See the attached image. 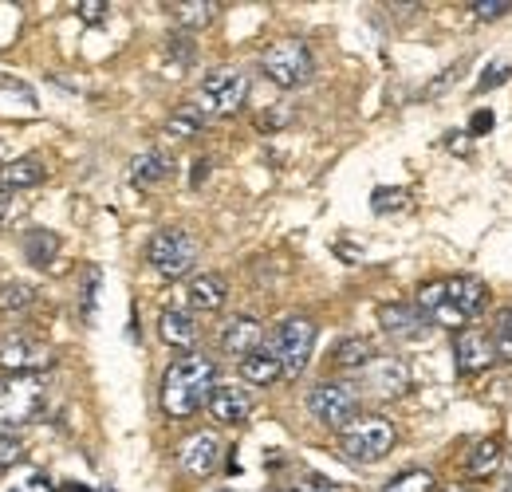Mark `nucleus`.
I'll return each mask as SVG.
<instances>
[{"mask_svg": "<svg viewBox=\"0 0 512 492\" xmlns=\"http://www.w3.org/2000/svg\"><path fill=\"white\" fill-rule=\"evenodd\" d=\"M489 304V288L485 280L477 276H442V280H430L414 292V308L422 311L430 323L438 327H449V331H461L465 323H473Z\"/></svg>", "mask_w": 512, "mask_h": 492, "instance_id": "f257e3e1", "label": "nucleus"}, {"mask_svg": "<svg viewBox=\"0 0 512 492\" xmlns=\"http://www.w3.org/2000/svg\"><path fill=\"white\" fill-rule=\"evenodd\" d=\"M213 386H217V363L190 351V355L174 359L170 370H166V378H162V410L174 422H186V418H193L209 402Z\"/></svg>", "mask_w": 512, "mask_h": 492, "instance_id": "f03ea898", "label": "nucleus"}, {"mask_svg": "<svg viewBox=\"0 0 512 492\" xmlns=\"http://www.w3.org/2000/svg\"><path fill=\"white\" fill-rule=\"evenodd\" d=\"M48 406V386L40 374H4L0 378V433L36 422Z\"/></svg>", "mask_w": 512, "mask_h": 492, "instance_id": "7ed1b4c3", "label": "nucleus"}, {"mask_svg": "<svg viewBox=\"0 0 512 492\" xmlns=\"http://www.w3.org/2000/svg\"><path fill=\"white\" fill-rule=\"evenodd\" d=\"M245 99H249V75L241 67H213L201 79L193 107L205 119H225V115H237L245 107Z\"/></svg>", "mask_w": 512, "mask_h": 492, "instance_id": "20e7f679", "label": "nucleus"}, {"mask_svg": "<svg viewBox=\"0 0 512 492\" xmlns=\"http://www.w3.org/2000/svg\"><path fill=\"white\" fill-rule=\"evenodd\" d=\"M394 422L383 414H367V418H355L347 430L339 433V449L347 461L355 465H379L386 453L394 449Z\"/></svg>", "mask_w": 512, "mask_h": 492, "instance_id": "39448f33", "label": "nucleus"}, {"mask_svg": "<svg viewBox=\"0 0 512 492\" xmlns=\"http://www.w3.org/2000/svg\"><path fill=\"white\" fill-rule=\"evenodd\" d=\"M264 347L280 359L284 378H296L304 374L308 359H312V347H316V323L308 315H288L284 323H276V331L264 339Z\"/></svg>", "mask_w": 512, "mask_h": 492, "instance_id": "423d86ee", "label": "nucleus"}, {"mask_svg": "<svg viewBox=\"0 0 512 492\" xmlns=\"http://www.w3.org/2000/svg\"><path fill=\"white\" fill-rule=\"evenodd\" d=\"M260 71H264L276 87L296 91V87H304V83L312 79L316 60H312V48H308L304 40H276V44H268V48H264V56H260Z\"/></svg>", "mask_w": 512, "mask_h": 492, "instance_id": "0eeeda50", "label": "nucleus"}, {"mask_svg": "<svg viewBox=\"0 0 512 492\" xmlns=\"http://www.w3.org/2000/svg\"><path fill=\"white\" fill-rule=\"evenodd\" d=\"M308 410L327 430H347L359 418V390L351 382H320L308 390Z\"/></svg>", "mask_w": 512, "mask_h": 492, "instance_id": "6e6552de", "label": "nucleus"}, {"mask_svg": "<svg viewBox=\"0 0 512 492\" xmlns=\"http://www.w3.org/2000/svg\"><path fill=\"white\" fill-rule=\"evenodd\" d=\"M146 260L158 276L178 280V276L193 272V264H197V241L186 229H158L146 245Z\"/></svg>", "mask_w": 512, "mask_h": 492, "instance_id": "1a4fd4ad", "label": "nucleus"}, {"mask_svg": "<svg viewBox=\"0 0 512 492\" xmlns=\"http://www.w3.org/2000/svg\"><path fill=\"white\" fill-rule=\"evenodd\" d=\"M221 453H225V445H221L217 433H209V430L190 433V437L178 445V469H182L186 477H209V473H217Z\"/></svg>", "mask_w": 512, "mask_h": 492, "instance_id": "9d476101", "label": "nucleus"}, {"mask_svg": "<svg viewBox=\"0 0 512 492\" xmlns=\"http://www.w3.org/2000/svg\"><path fill=\"white\" fill-rule=\"evenodd\" d=\"M52 363V351L28 335H4L0 339V370L4 374H40Z\"/></svg>", "mask_w": 512, "mask_h": 492, "instance_id": "9b49d317", "label": "nucleus"}, {"mask_svg": "<svg viewBox=\"0 0 512 492\" xmlns=\"http://www.w3.org/2000/svg\"><path fill=\"white\" fill-rule=\"evenodd\" d=\"M205 410L221 426H241L253 414V394L245 386H237V382H217L213 394H209V402H205Z\"/></svg>", "mask_w": 512, "mask_h": 492, "instance_id": "f8f14e48", "label": "nucleus"}, {"mask_svg": "<svg viewBox=\"0 0 512 492\" xmlns=\"http://www.w3.org/2000/svg\"><path fill=\"white\" fill-rule=\"evenodd\" d=\"M260 347H264V327H260V319H253V315H233V319L225 323V331H221V351H225L229 359L245 363Z\"/></svg>", "mask_w": 512, "mask_h": 492, "instance_id": "ddd939ff", "label": "nucleus"}, {"mask_svg": "<svg viewBox=\"0 0 512 492\" xmlns=\"http://www.w3.org/2000/svg\"><path fill=\"white\" fill-rule=\"evenodd\" d=\"M453 359H457V370H461V374H481V370H489L493 359H497L493 335L465 327V331L457 335V343H453Z\"/></svg>", "mask_w": 512, "mask_h": 492, "instance_id": "4468645a", "label": "nucleus"}, {"mask_svg": "<svg viewBox=\"0 0 512 492\" xmlns=\"http://www.w3.org/2000/svg\"><path fill=\"white\" fill-rule=\"evenodd\" d=\"M379 323L386 327V335H394V339H426L430 335V319L414 304H383L379 308Z\"/></svg>", "mask_w": 512, "mask_h": 492, "instance_id": "2eb2a0df", "label": "nucleus"}, {"mask_svg": "<svg viewBox=\"0 0 512 492\" xmlns=\"http://www.w3.org/2000/svg\"><path fill=\"white\" fill-rule=\"evenodd\" d=\"M186 296L197 311H221L229 300V284H225L221 272H197L186 284Z\"/></svg>", "mask_w": 512, "mask_h": 492, "instance_id": "dca6fc26", "label": "nucleus"}, {"mask_svg": "<svg viewBox=\"0 0 512 492\" xmlns=\"http://www.w3.org/2000/svg\"><path fill=\"white\" fill-rule=\"evenodd\" d=\"M48 178V166H44V158L40 154H24V158H12V162H4L0 166V189H32V185H40Z\"/></svg>", "mask_w": 512, "mask_h": 492, "instance_id": "f3484780", "label": "nucleus"}, {"mask_svg": "<svg viewBox=\"0 0 512 492\" xmlns=\"http://www.w3.org/2000/svg\"><path fill=\"white\" fill-rule=\"evenodd\" d=\"M158 335H162L170 347H178V351H193V343H197V323H193V315L186 308H166L158 315Z\"/></svg>", "mask_w": 512, "mask_h": 492, "instance_id": "a211bd4d", "label": "nucleus"}, {"mask_svg": "<svg viewBox=\"0 0 512 492\" xmlns=\"http://www.w3.org/2000/svg\"><path fill=\"white\" fill-rule=\"evenodd\" d=\"M501 469V441L497 437H481L469 453H465V461H461V473L469 477V481H485V477H493Z\"/></svg>", "mask_w": 512, "mask_h": 492, "instance_id": "6ab92c4d", "label": "nucleus"}, {"mask_svg": "<svg viewBox=\"0 0 512 492\" xmlns=\"http://www.w3.org/2000/svg\"><path fill=\"white\" fill-rule=\"evenodd\" d=\"M367 386H371V394H379V398H398V394L406 390V367H402L398 359H375V363L367 367Z\"/></svg>", "mask_w": 512, "mask_h": 492, "instance_id": "aec40b11", "label": "nucleus"}, {"mask_svg": "<svg viewBox=\"0 0 512 492\" xmlns=\"http://www.w3.org/2000/svg\"><path fill=\"white\" fill-rule=\"evenodd\" d=\"M375 359H379V355H375V343L363 339V335H347V339L335 343V351H331V367L335 370H367Z\"/></svg>", "mask_w": 512, "mask_h": 492, "instance_id": "412c9836", "label": "nucleus"}, {"mask_svg": "<svg viewBox=\"0 0 512 492\" xmlns=\"http://www.w3.org/2000/svg\"><path fill=\"white\" fill-rule=\"evenodd\" d=\"M170 170H174V162H170L162 150H146V154H138V158L130 162L127 178H130V185H138V189H150V185L166 182Z\"/></svg>", "mask_w": 512, "mask_h": 492, "instance_id": "4be33fe9", "label": "nucleus"}, {"mask_svg": "<svg viewBox=\"0 0 512 492\" xmlns=\"http://www.w3.org/2000/svg\"><path fill=\"white\" fill-rule=\"evenodd\" d=\"M241 378H245L249 386H272V382L284 378V367H280V359H276L268 347H260V351H253V355L241 363Z\"/></svg>", "mask_w": 512, "mask_h": 492, "instance_id": "5701e85b", "label": "nucleus"}, {"mask_svg": "<svg viewBox=\"0 0 512 492\" xmlns=\"http://www.w3.org/2000/svg\"><path fill=\"white\" fill-rule=\"evenodd\" d=\"M60 252V237L52 229H28L24 233V260L36 264V268H48Z\"/></svg>", "mask_w": 512, "mask_h": 492, "instance_id": "b1692460", "label": "nucleus"}, {"mask_svg": "<svg viewBox=\"0 0 512 492\" xmlns=\"http://www.w3.org/2000/svg\"><path fill=\"white\" fill-rule=\"evenodd\" d=\"M217 0H178L170 4V16L182 24V28H205L213 16H217Z\"/></svg>", "mask_w": 512, "mask_h": 492, "instance_id": "393cba45", "label": "nucleus"}, {"mask_svg": "<svg viewBox=\"0 0 512 492\" xmlns=\"http://www.w3.org/2000/svg\"><path fill=\"white\" fill-rule=\"evenodd\" d=\"M201 126H205V115H201L193 103H186V107H178V111L166 119V134H170L174 142H186L193 134H201Z\"/></svg>", "mask_w": 512, "mask_h": 492, "instance_id": "a878e982", "label": "nucleus"}, {"mask_svg": "<svg viewBox=\"0 0 512 492\" xmlns=\"http://www.w3.org/2000/svg\"><path fill=\"white\" fill-rule=\"evenodd\" d=\"M36 304V288L24 284V280H4L0 284V311L4 315H16V311L32 308Z\"/></svg>", "mask_w": 512, "mask_h": 492, "instance_id": "bb28decb", "label": "nucleus"}, {"mask_svg": "<svg viewBox=\"0 0 512 492\" xmlns=\"http://www.w3.org/2000/svg\"><path fill=\"white\" fill-rule=\"evenodd\" d=\"M383 492H438V477L430 469H406V473L390 477Z\"/></svg>", "mask_w": 512, "mask_h": 492, "instance_id": "cd10ccee", "label": "nucleus"}, {"mask_svg": "<svg viewBox=\"0 0 512 492\" xmlns=\"http://www.w3.org/2000/svg\"><path fill=\"white\" fill-rule=\"evenodd\" d=\"M166 60H170V75H182L193 60V44L186 36H170V44H166Z\"/></svg>", "mask_w": 512, "mask_h": 492, "instance_id": "c85d7f7f", "label": "nucleus"}, {"mask_svg": "<svg viewBox=\"0 0 512 492\" xmlns=\"http://www.w3.org/2000/svg\"><path fill=\"white\" fill-rule=\"evenodd\" d=\"M493 347H497V359H509L512 363V308L501 311V319L493 327Z\"/></svg>", "mask_w": 512, "mask_h": 492, "instance_id": "c756f323", "label": "nucleus"}, {"mask_svg": "<svg viewBox=\"0 0 512 492\" xmlns=\"http://www.w3.org/2000/svg\"><path fill=\"white\" fill-rule=\"evenodd\" d=\"M75 12H79L83 24H103V20L111 16V4H107V0H79Z\"/></svg>", "mask_w": 512, "mask_h": 492, "instance_id": "7c9ffc66", "label": "nucleus"}, {"mask_svg": "<svg viewBox=\"0 0 512 492\" xmlns=\"http://www.w3.org/2000/svg\"><path fill=\"white\" fill-rule=\"evenodd\" d=\"M509 8H512V0H473V4H469V12H473L477 20H501Z\"/></svg>", "mask_w": 512, "mask_h": 492, "instance_id": "2f4dec72", "label": "nucleus"}, {"mask_svg": "<svg viewBox=\"0 0 512 492\" xmlns=\"http://www.w3.org/2000/svg\"><path fill=\"white\" fill-rule=\"evenodd\" d=\"M284 492H343L339 485H331L327 477H320V473H304L292 489H284Z\"/></svg>", "mask_w": 512, "mask_h": 492, "instance_id": "473e14b6", "label": "nucleus"}, {"mask_svg": "<svg viewBox=\"0 0 512 492\" xmlns=\"http://www.w3.org/2000/svg\"><path fill=\"white\" fill-rule=\"evenodd\" d=\"M24 457V445L12 437V433H0V469H8V465H16Z\"/></svg>", "mask_w": 512, "mask_h": 492, "instance_id": "72a5a7b5", "label": "nucleus"}, {"mask_svg": "<svg viewBox=\"0 0 512 492\" xmlns=\"http://www.w3.org/2000/svg\"><path fill=\"white\" fill-rule=\"evenodd\" d=\"M509 75H512V63H489V67H485V75L477 79V91H489L493 83H505Z\"/></svg>", "mask_w": 512, "mask_h": 492, "instance_id": "f704fd0d", "label": "nucleus"}, {"mask_svg": "<svg viewBox=\"0 0 512 492\" xmlns=\"http://www.w3.org/2000/svg\"><path fill=\"white\" fill-rule=\"evenodd\" d=\"M402 197H406V193H402V189H375V201H371V205H375V213H390V209H402Z\"/></svg>", "mask_w": 512, "mask_h": 492, "instance_id": "c9c22d12", "label": "nucleus"}, {"mask_svg": "<svg viewBox=\"0 0 512 492\" xmlns=\"http://www.w3.org/2000/svg\"><path fill=\"white\" fill-rule=\"evenodd\" d=\"M99 268H87V288H83V315L91 319L95 315V296H99Z\"/></svg>", "mask_w": 512, "mask_h": 492, "instance_id": "e433bc0d", "label": "nucleus"}, {"mask_svg": "<svg viewBox=\"0 0 512 492\" xmlns=\"http://www.w3.org/2000/svg\"><path fill=\"white\" fill-rule=\"evenodd\" d=\"M12 213H16V197L8 189H0V229L12 221Z\"/></svg>", "mask_w": 512, "mask_h": 492, "instance_id": "4c0bfd02", "label": "nucleus"}, {"mask_svg": "<svg viewBox=\"0 0 512 492\" xmlns=\"http://www.w3.org/2000/svg\"><path fill=\"white\" fill-rule=\"evenodd\" d=\"M489 126H493V111H477L473 123H469V134H485Z\"/></svg>", "mask_w": 512, "mask_h": 492, "instance_id": "58836bf2", "label": "nucleus"}, {"mask_svg": "<svg viewBox=\"0 0 512 492\" xmlns=\"http://www.w3.org/2000/svg\"><path fill=\"white\" fill-rule=\"evenodd\" d=\"M64 492H91V489H83V485H67Z\"/></svg>", "mask_w": 512, "mask_h": 492, "instance_id": "ea45409f", "label": "nucleus"}, {"mask_svg": "<svg viewBox=\"0 0 512 492\" xmlns=\"http://www.w3.org/2000/svg\"><path fill=\"white\" fill-rule=\"evenodd\" d=\"M442 492H469L465 485H449V489H442Z\"/></svg>", "mask_w": 512, "mask_h": 492, "instance_id": "a19ab883", "label": "nucleus"}, {"mask_svg": "<svg viewBox=\"0 0 512 492\" xmlns=\"http://www.w3.org/2000/svg\"><path fill=\"white\" fill-rule=\"evenodd\" d=\"M505 492H512V481H509V489H505Z\"/></svg>", "mask_w": 512, "mask_h": 492, "instance_id": "79ce46f5", "label": "nucleus"}, {"mask_svg": "<svg viewBox=\"0 0 512 492\" xmlns=\"http://www.w3.org/2000/svg\"><path fill=\"white\" fill-rule=\"evenodd\" d=\"M221 492H229V489H221Z\"/></svg>", "mask_w": 512, "mask_h": 492, "instance_id": "37998d69", "label": "nucleus"}]
</instances>
